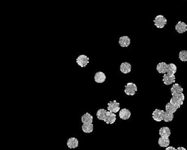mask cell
Here are the masks:
<instances>
[{
  "instance_id": "cell-18",
  "label": "cell",
  "mask_w": 187,
  "mask_h": 150,
  "mask_svg": "<svg viewBox=\"0 0 187 150\" xmlns=\"http://www.w3.org/2000/svg\"><path fill=\"white\" fill-rule=\"evenodd\" d=\"M159 134L161 137L169 138L171 135V130L168 127H163L159 130Z\"/></svg>"
},
{
  "instance_id": "cell-5",
  "label": "cell",
  "mask_w": 187,
  "mask_h": 150,
  "mask_svg": "<svg viewBox=\"0 0 187 150\" xmlns=\"http://www.w3.org/2000/svg\"><path fill=\"white\" fill-rule=\"evenodd\" d=\"M120 103L118 102H117L116 100L111 101L108 103L107 110L113 113H116L120 110Z\"/></svg>"
},
{
  "instance_id": "cell-19",
  "label": "cell",
  "mask_w": 187,
  "mask_h": 150,
  "mask_svg": "<svg viewBox=\"0 0 187 150\" xmlns=\"http://www.w3.org/2000/svg\"><path fill=\"white\" fill-rule=\"evenodd\" d=\"M170 144V140L169 138L160 137L158 139V144L161 147H168Z\"/></svg>"
},
{
  "instance_id": "cell-15",
  "label": "cell",
  "mask_w": 187,
  "mask_h": 150,
  "mask_svg": "<svg viewBox=\"0 0 187 150\" xmlns=\"http://www.w3.org/2000/svg\"><path fill=\"white\" fill-rule=\"evenodd\" d=\"M66 144L69 148L74 149L78 146V140L75 137H71L67 141Z\"/></svg>"
},
{
  "instance_id": "cell-22",
  "label": "cell",
  "mask_w": 187,
  "mask_h": 150,
  "mask_svg": "<svg viewBox=\"0 0 187 150\" xmlns=\"http://www.w3.org/2000/svg\"><path fill=\"white\" fill-rule=\"evenodd\" d=\"M177 110H178V108L170 102L168 103H167V105L165 106V111L168 112V113H171L174 114V113H175L177 111Z\"/></svg>"
},
{
  "instance_id": "cell-3",
  "label": "cell",
  "mask_w": 187,
  "mask_h": 150,
  "mask_svg": "<svg viewBox=\"0 0 187 150\" xmlns=\"http://www.w3.org/2000/svg\"><path fill=\"white\" fill-rule=\"evenodd\" d=\"M154 25L156 26L157 28L161 29V28H163L166 25L167 20L164 16L159 15L156 16V17L154 20Z\"/></svg>"
},
{
  "instance_id": "cell-25",
  "label": "cell",
  "mask_w": 187,
  "mask_h": 150,
  "mask_svg": "<svg viewBox=\"0 0 187 150\" xmlns=\"http://www.w3.org/2000/svg\"><path fill=\"white\" fill-rule=\"evenodd\" d=\"M165 150H177V149L175 148L174 147L170 146V147H167Z\"/></svg>"
},
{
  "instance_id": "cell-10",
  "label": "cell",
  "mask_w": 187,
  "mask_h": 150,
  "mask_svg": "<svg viewBox=\"0 0 187 150\" xmlns=\"http://www.w3.org/2000/svg\"><path fill=\"white\" fill-rule=\"evenodd\" d=\"M119 45L123 48L129 46L131 44V40L128 36H122L119 39Z\"/></svg>"
},
{
  "instance_id": "cell-2",
  "label": "cell",
  "mask_w": 187,
  "mask_h": 150,
  "mask_svg": "<svg viewBox=\"0 0 187 150\" xmlns=\"http://www.w3.org/2000/svg\"><path fill=\"white\" fill-rule=\"evenodd\" d=\"M183 88L178 83H175L171 88V92L172 97H181L185 99V96L183 93Z\"/></svg>"
},
{
  "instance_id": "cell-16",
  "label": "cell",
  "mask_w": 187,
  "mask_h": 150,
  "mask_svg": "<svg viewBox=\"0 0 187 150\" xmlns=\"http://www.w3.org/2000/svg\"><path fill=\"white\" fill-rule=\"evenodd\" d=\"M156 69L159 73L165 74L168 70V64L165 62H160L157 65Z\"/></svg>"
},
{
  "instance_id": "cell-21",
  "label": "cell",
  "mask_w": 187,
  "mask_h": 150,
  "mask_svg": "<svg viewBox=\"0 0 187 150\" xmlns=\"http://www.w3.org/2000/svg\"><path fill=\"white\" fill-rule=\"evenodd\" d=\"M177 66L174 63H170L168 64V70H167V74L169 75H175L177 72Z\"/></svg>"
},
{
  "instance_id": "cell-17",
  "label": "cell",
  "mask_w": 187,
  "mask_h": 150,
  "mask_svg": "<svg viewBox=\"0 0 187 150\" xmlns=\"http://www.w3.org/2000/svg\"><path fill=\"white\" fill-rule=\"evenodd\" d=\"M81 122L83 124H90L93 122V117L89 113H86L81 117Z\"/></svg>"
},
{
  "instance_id": "cell-13",
  "label": "cell",
  "mask_w": 187,
  "mask_h": 150,
  "mask_svg": "<svg viewBox=\"0 0 187 150\" xmlns=\"http://www.w3.org/2000/svg\"><path fill=\"white\" fill-rule=\"evenodd\" d=\"M131 65L128 62H123L120 65V70L124 74H128L131 71Z\"/></svg>"
},
{
  "instance_id": "cell-20",
  "label": "cell",
  "mask_w": 187,
  "mask_h": 150,
  "mask_svg": "<svg viewBox=\"0 0 187 150\" xmlns=\"http://www.w3.org/2000/svg\"><path fill=\"white\" fill-rule=\"evenodd\" d=\"M82 130L85 133H91L94 130V125L92 123L90 124H83L82 125Z\"/></svg>"
},
{
  "instance_id": "cell-14",
  "label": "cell",
  "mask_w": 187,
  "mask_h": 150,
  "mask_svg": "<svg viewBox=\"0 0 187 150\" xmlns=\"http://www.w3.org/2000/svg\"><path fill=\"white\" fill-rule=\"evenodd\" d=\"M119 116L122 120H128L131 117V112L127 109H125V108L122 109L120 111Z\"/></svg>"
},
{
  "instance_id": "cell-9",
  "label": "cell",
  "mask_w": 187,
  "mask_h": 150,
  "mask_svg": "<svg viewBox=\"0 0 187 150\" xmlns=\"http://www.w3.org/2000/svg\"><path fill=\"white\" fill-rule=\"evenodd\" d=\"M175 29L178 33L183 34L187 31V25L184 22L179 21L175 25Z\"/></svg>"
},
{
  "instance_id": "cell-6",
  "label": "cell",
  "mask_w": 187,
  "mask_h": 150,
  "mask_svg": "<svg viewBox=\"0 0 187 150\" xmlns=\"http://www.w3.org/2000/svg\"><path fill=\"white\" fill-rule=\"evenodd\" d=\"M89 58L86 55H80L76 59V62L77 64L81 68H85L88 63H89Z\"/></svg>"
},
{
  "instance_id": "cell-11",
  "label": "cell",
  "mask_w": 187,
  "mask_h": 150,
  "mask_svg": "<svg viewBox=\"0 0 187 150\" xmlns=\"http://www.w3.org/2000/svg\"><path fill=\"white\" fill-rule=\"evenodd\" d=\"M184 98L181 97H172L171 99L170 103H171L172 105L175 106L178 109L180 108V107L183 105L184 101Z\"/></svg>"
},
{
  "instance_id": "cell-12",
  "label": "cell",
  "mask_w": 187,
  "mask_h": 150,
  "mask_svg": "<svg viewBox=\"0 0 187 150\" xmlns=\"http://www.w3.org/2000/svg\"><path fill=\"white\" fill-rule=\"evenodd\" d=\"M94 80L97 83H102L106 80V75L102 72H98L95 74Z\"/></svg>"
},
{
  "instance_id": "cell-24",
  "label": "cell",
  "mask_w": 187,
  "mask_h": 150,
  "mask_svg": "<svg viewBox=\"0 0 187 150\" xmlns=\"http://www.w3.org/2000/svg\"><path fill=\"white\" fill-rule=\"evenodd\" d=\"M179 59L182 62L187 61V50H181L179 54Z\"/></svg>"
},
{
  "instance_id": "cell-23",
  "label": "cell",
  "mask_w": 187,
  "mask_h": 150,
  "mask_svg": "<svg viewBox=\"0 0 187 150\" xmlns=\"http://www.w3.org/2000/svg\"><path fill=\"white\" fill-rule=\"evenodd\" d=\"M174 119V114L168 113L167 111H165L164 115V117H163V120L165 122H170L173 120Z\"/></svg>"
},
{
  "instance_id": "cell-4",
  "label": "cell",
  "mask_w": 187,
  "mask_h": 150,
  "mask_svg": "<svg viewBox=\"0 0 187 150\" xmlns=\"http://www.w3.org/2000/svg\"><path fill=\"white\" fill-rule=\"evenodd\" d=\"M137 91V86L132 82H129L125 86L124 92L128 96H134Z\"/></svg>"
},
{
  "instance_id": "cell-26",
  "label": "cell",
  "mask_w": 187,
  "mask_h": 150,
  "mask_svg": "<svg viewBox=\"0 0 187 150\" xmlns=\"http://www.w3.org/2000/svg\"><path fill=\"white\" fill-rule=\"evenodd\" d=\"M177 150H187L185 148L182 147H178L177 148Z\"/></svg>"
},
{
  "instance_id": "cell-7",
  "label": "cell",
  "mask_w": 187,
  "mask_h": 150,
  "mask_svg": "<svg viewBox=\"0 0 187 150\" xmlns=\"http://www.w3.org/2000/svg\"><path fill=\"white\" fill-rule=\"evenodd\" d=\"M164 113H165V111H164V110L155 109L152 113L153 119L158 122L162 121L163 120Z\"/></svg>"
},
{
  "instance_id": "cell-1",
  "label": "cell",
  "mask_w": 187,
  "mask_h": 150,
  "mask_svg": "<svg viewBox=\"0 0 187 150\" xmlns=\"http://www.w3.org/2000/svg\"><path fill=\"white\" fill-rule=\"evenodd\" d=\"M98 119L104 121L108 124H112L116 121V115L115 113L106 111L104 109H100L96 112Z\"/></svg>"
},
{
  "instance_id": "cell-8",
  "label": "cell",
  "mask_w": 187,
  "mask_h": 150,
  "mask_svg": "<svg viewBox=\"0 0 187 150\" xmlns=\"http://www.w3.org/2000/svg\"><path fill=\"white\" fill-rule=\"evenodd\" d=\"M162 81L165 85H170L175 82V75H169L165 73L163 76Z\"/></svg>"
}]
</instances>
